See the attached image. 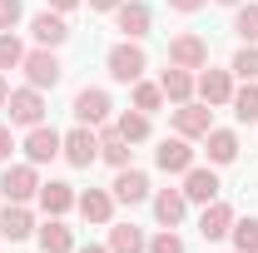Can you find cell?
Here are the masks:
<instances>
[{
    "label": "cell",
    "instance_id": "cell-1",
    "mask_svg": "<svg viewBox=\"0 0 258 253\" xmlns=\"http://www.w3.org/2000/svg\"><path fill=\"white\" fill-rule=\"evenodd\" d=\"M104 70H109V80H119V85H134V80H144V70H149V55H144V45H139V40H119V45H109V55H104Z\"/></svg>",
    "mask_w": 258,
    "mask_h": 253
},
{
    "label": "cell",
    "instance_id": "cell-2",
    "mask_svg": "<svg viewBox=\"0 0 258 253\" xmlns=\"http://www.w3.org/2000/svg\"><path fill=\"white\" fill-rule=\"evenodd\" d=\"M20 70H25V85H35V90H55L64 80V65H60V55L55 50H25V60H20Z\"/></svg>",
    "mask_w": 258,
    "mask_h": 253
},
{
    "label": "cell",
    "instance_id": "cell-3",
    "mask_svg": "<svg viewBox=\"0 0 258 253\" xmlns=\"http://www.w3.org/2000/svg\"><path fill=\"white\" fill-rule=\"evenodd\" d=\"M5 114H10V124H20V129L45 124V90H35V85H25V90H10V99H5Z\"/></svg>",
    "mask_w": 258,
    "mask_h": 253
},
{
    "label": "cell",
    "instance_id": "cell-4",
    "mask_svg": "<svg viewBox=\"0 0 258 253\" xmlns=\"http://www.w3.org/2000/svg\"><path fill=\"white\" fill-rule=\"evenodd\" d=\"M35 194H40V174H35V164H10L5 174H0V199L5 204H30Z\"/></svg>",
    "mask_w": 258,
    "mask_h": 253
},
{
    "label": "cell",
    "instance_id": "cell-5",
    "mask_svg": "<svg viewBox=\"0 0 258 253\" xmlns=\"http://www.w3.org/2000/svg\"><path fill=\"white\" fill-rule=\"evenodd\" d=\"M214 129V104H204V99H184V104H174V134H184V139H204Z\"/></svg>",
    "mask_w": 258,
    "mask_h": 253
},
{
    "label": "cell",
    "instance_id": "cell-6",
    "mask_svg": "<svg viewBox=\"0 0 258 253\" xmlns=\"http://www.w3.org/2000/svg\"><path fill=\"white\" fill-rule=\"evenodd\" d=\"M60 154H64V164H70V169H90V164L99 159V134H95L90 124H75L70 134H64Z\"/></svg>",
    "mask_w": 258,
    "mask_h": 253
},
{
    "label": "cell",
    "instance_id": "cell-7",
    "mask_svg": "<svg viewBox=\"0 0 258 253\" xmlns=\"http://www.w3.org/2000/svg\"><path fill=\"white\" fill-rule=\"evenodd\" d=\"M60 144H64V134L60 129H50V124H35V129H25V159H30L35 169L40 164H50V159H60Z\"/></svg>",
    "mask_w": 258,
    "mask_h": 253
},
{
    "label": "cell",
    "instance_id": "cell-8",
    "mask_svg": "<svg viewBox=\"0 0 258 253\" xmlns=\"http://www.w3.org/2000/svg\"><path fill=\"white\" fill-rule=\"evenodd\" d=\"M114 25H119L124 40H144L149 25H154V15H149L144 0H119V5H114Z\"/></svg>",
    "mask_w": 258,
    "mask_h": 253
},
{
    "label": "cell",
    "instance_id": "cell-9",
    "mask_svg": "<svg viewBox=\"0 0 258 253\" xmlns=\"http://www.w3.org/2000/svg\"><path fill=\"white\" fill-rule=\"evenodd\" d=\"M169 65H179V70H204V65H209V40H204V35H174V40H169Z\"/></svg>",
    "mask_w": 258,
    "mask_h": 253
},
{
    "label": "cell",
    "instance_id": "cell-10",
    "mask_svg": "<svg viewBox=\"0 0 258 253\" xmlns=\"http://www.w3.org/2000/svg\"><path fill=\"white\" fill-rule=\"evenodd\" d=\"M109 109H114V104H109V90H99V85H85V90H80V95H75V119H80V124H104V119H109Z\"/></svg>",
    "mask_w": 258,
    "mask_h": 253
},
{
    "label": "cell",
    "instance_id": "cell-11",
    "mask_svg": "<svg viewBox=\"0 0 258 253\" xmlns=\"http://www.w3.org/2000/svg\"><path fill=\"white\" fill-rule=\"evenodd\" d=\"M109 194H114V204H129V209H134V204H144V199H149L154 189H149V174L129 164V169H119V174H114Z\"/></svg>",
    "mask_w": 258,
    "mask_h": 253
},
{
    "label": "cell",
    "instance_id": "cell-12",
    "mask_svg": "<svg viewBox=\"0 0 258 253\" xmlns=\"http://www.w3.org/2000/svg\"><path fill=\"white\" fill-rule=\"evenodd\" d=\"M154 164H159L164 174H189L194 169V149L184 134H174V139H159V149H154Z\"/></svg>",
    "mask_w": 258,
    "mask_h": 253
},
{
    "label": "cell",
    "instance_id": "cell-13",
    "mask_svg": "<svg viewBox=\"0 0 258 253\" xmlns=\"http://www.w3.org/2000/svg\"><path fill=\"white\" fill-rule=\"evenodd\" d=\"M75 209H80V219H85V223L109 228V223H114V194H109V189H85L80 199H75Z\"/></svg>",
    "mask_w": 258,
    "mask_h": 253
},
{
    "label": "cell",
    "instance_id": "cell-14",
    "mask_svg": "<svg viewBox=\"0 0 258 253\" xmlns=\"http://www.w3.org/2000/svg\"><path fill=\"white\" fill-rule=\"evenodd\" d=\"M194 90H199L204 104H228L233 99V70H209L204 65V75L194 80Z\"/></svg>",
    "mask_w": 258,
    "mask_h": 253
},
{
    "label": "cell",
    "instance_id": "cell-15",
    "mask_svg": "<svg viewBox=\"0 0 258 253\" xmlns=\"http://www.w3.org/2000/svg\"><path fill=\"white\" fill-rule=\"evenodd\" d=\"M75 184H64V179H50V184H40V194H35V204L50 214V219H64L70 209H75Z\"/></svg>",
    "mask_w": 258,
    "mask_h": 253
},
{
    "label": "cell",
    "instance_id": "cell-16",
    "mask_svg": "<svg viewBox=\"0 0 258 253\" xmlns=\"http://www.w3.org/2000/svg\"><path fill=\"white\" fill-rule=\"evenodd\" d=\"M30 35L40 40V45H45V50H60L64 40H70V25H64V15H60V10H50V5H45V10H40V15L30 20Z\"/></svg>",
    "mask_w": 258,
    "mask_h": 253
},
{
    "label": "cell",
    "instance_id": "cell-17",
    "mask_svg": "<svg viewBox=\"0 0 258 253\" xmlns=\"http://www.w3.org/2000/svg\"><path fill=\"white\" fill-rule=\"evenodd\" d=\"M228 228H233V209H228L224 199L204 204V214H199V233H204V243H219V238H228Z\"/></svg>",
    "mask_w": 258,
    "mask_h": 253
},
{
    "label": "cell",
    "instance_id": "cell-18",
    "mask_svg": "<svg viewBox=\"0 0 258 253\" xmlns=\"http://www.w3.org/2000/svg\"><path fill=\"white\" fill-rule=\"evenodd\" d=\"M35 233V214L30 204H5V214H0V238H10V243H25Z\"/></svg>",
    "mask_w": 258,
    "mask_h": 253
},
{
    "label": "cell",
    "instance_id": "cell-19",
    "mask_svg": "<svg viewBox=\"0 0 258 253\" xmlns=\"http://www.w3.org/2000/svg\"><path fill=\"white\" fill-rule=\"evenodd\" d=\"M184 199L189 204H214L219 199V174L204 169V164H194L189 174H184Z\"/></svg>",
    "mask_w": 258,
    "mask_h": 253
},
{
    "label": "cell",
    "instance_id": "cell-20",
    "mask_svg": "<svg viewBox=\"0 0 258 253\" xmlns=\"http://www.w3.org/2000/svg\"><path fill=\"white\" fill-rule=\"evenodd\" d=\"M149 204H154V219H159L164 228H179V223H184V209H189L184 189H159V194H149Z\"/></svg>",
    "mask_w": 258,
    "mask_h": 253
},
{
    "label": "cell",
    "instance_id": "cell-21",
    "mask_svg": "<svg viewBox=\"0 0 258 253\" xmlns=\"http://www.w3.org/2000/svg\"><path fill=\"white\" fill-rule=\"evenodd\" d=\"M35 238H40V253H75V228L64 219H50L35 228Z\"/></svg>",
    "mask_w": 258,
    "mask_h": 253
},
{
    "label": "cell",
    "instance_id": "cell-22",
    "mask_svg": "<svg viewBox=\"0 0 258 253\" xmlns=\"http://www.w3.org/2000/svg\"><path fill=\"white\" fill-rule=\"evenodd\" d=\"M204 149H209V164L219 169V164H233L238 159V134L233 129H209L204 134Z\"/></svg>",
    "mask_w": 258,
    "mask_h": 253
},
{
    "label": "cell",
    "instance_id": "cell-23",
    "mask_svg": "<svg viewBox=\"0 0 258 253\" xmlns=\"http://www.w3.org/2000/svg\"><path fill=\"white\" fill-rule=\"evenodd\" d=\"M159 90L169 104H184V99H194V70H179V65H169L159 75Z\"/></svg>",
    "mask_w": 258,
    "mask_h": 253
},
{
    "label": "cell",
    "instance_id": "cell-24",
    "mask_svg": "<svg viewBox=\"0 0 258 253\" xmlns=\"http://www.w3.org/2000/svg\"><path fill=\"white\" fill-rule=\"evenodd\" d=\"M129 154H134V149H129V139H124L114 124L99 129V159H104V164H114V169H129Z\"/></svg>",
    "mask_w": 258,
    "mask_h": 253
},
{
    "label": "cell",
    "instance_id": "cell-25",
    "mask_svg": "<svg viewBox=\"0 0 258 253\" xmlns=\"http://www.w3.org/2000/svg\"><path fill=\"white\" fill-rule=\"evenodd\" d=\"M109 253H149L144 228H134V223H109Z\"/></svg>",
    "mask_w": 258,
    "mask_h": 253
},
{
    "label": "cell",
    "instance_id": "cell-26",
    "mask_svg": "<svg viewBox=\"0 0 258 253\" xmlns=\"http://www.w3.org/2000/svg\"><path fill=\"white\" fill-rule=\"evenodd\" d=\"M233 114H238V124H253L258 119V80H243V90H233Z\"/></svg>",
    "mask_w": 258,
    "mask_h": 253
},
{
    "label": "cell",
    "instance_id": "cell-27",
    "mask_svg": "<svg viewBox=\"0 0 258 253\" xmlns=\"http://www.w3.org/2000/svg\"><path fill=\"white\" fill-rule=\"evenodd\" d=\"M114 129L124 134L129 144H144V139H149V114H144V109H124V114L114 119Z\"/></svg>",
    "mask_w": 258,
    "mask_h": 253
},
{
    "label": "cell",
    "instance_id": "cell-28",
    "mask_svg": "<svg viewBox=\"0 0 258 253\" xmlns=\"http://www.w3.org/2000/svg\"><path fill=\"white\" fill-rule=\"evenodd\" d=\"M228 238H233L238 253H258V219H253V214H248V219H233Z\"/></svg>",
    "mask_w": 258,
    "mask_h": 253
},
{
    "label": "cell",
    "instance_id": "cell-29",
    "mask_svg": "<svg viewBox=\"0 0 258 253\" xmlns=\"http://www.w3.org/2000/svg\"><path fill=\"white\" fill-rule=\"evenodd\" d=\"M233 35H238L243 45H258V5H238V15H233Z\"/></svg>",
    "mask_w": 258,
    "mask_h": 253
},
{
    "label": "cell",
    "instance_id": "cell-30",
    "mask_svg": "<svg viewBox=\"0 0 258 253\" xmlns=\"http://www.w3.org/2000/svg\"><path fill=\"white\" fill-rule=\"evenodd\" d=\"M25 60V45L15 40V30H0V70H20Z\"/></svg>",
    "mask_w": 258,
    "mask_h": 253
},
{
    "label": "cell",
    "instance_id": "cell-31",
    "mask_svg": "<svg viewBox=\"0 0 258 253\" xmlns=\"http://www.w3.org/2000/svg\"><path fill=\"white\" fill-rule=\"evenodd\" d=\"M159 104H164V90H159V85H149V80H134V109L154 114Z\"/></svg>",
    "mask_w": 258,
    "mask_h": 253
},
{
    "label": "cell",
    "instance_id": "cell-32",
    "mask_svg": "<svg viewBox=\"0 0 258 253\" xmlns=\"http://www.w3.org/2000/svg\"><path fill=\"white\" fill-rule=\"evenodd\" d=\"M238 80H258V45H238V55H233V65H228Z\"/></svg>",
    "mask_w": 258,
    "mask_h": 253
},
{
    "label": "cell",
    "instance_id": "cell-33",
    "mask_svg": "<svg viewBox=\"0 0 258 253\" xmlns=\"http://www.w3.org/2000/svg\"><path fill=\"white\" fill-rule=\"evenodd\" d=\"M149 253H184V238H179L174 228H159V233L149 238Z\"/></svg>",
    "mask_w": 258,
    "mask_h": 253
},
{
    "label": "cell",
    "instance_id": "cell-34",
    "mask_svg": "<svg viewBox=\"0 0 258 253\" xmlns=\"http://www.w3.org/2000/svg\"><path fill=\"white\" fill-rule=\"evenodd\" d=\"M20 15H25V5H20V0H0V30H15V25H20Z\"/></svg>",
    "mask_w": 258,
    "mask_h": 253
},
{
    "label": "cell",
    "instance_id": "cell-35",
    "mask_svg": "<svg viewBox=\"0 0 258 253\" xmlns=\"http://www.w3.org/2000/svg\"><path fill=\"white\" fill-rule=\"evenodd\" d=\"M209 0H169V10H179V15H194V10H204Z\"/></svg>",
    "mask_w": 258,
    "mask_h": 253
},
{
    "label": "cell",
    "instance_id": "cell-36",
    "mask_svg": "<svg viewBox=\"0 0 258 253\" xmlns=\"http://www.w3.org/2000/svg\"><path fill=\"white\" fill-rule=\"evenodd\" d=\"M10 149H15V134H10V124H0V164L10 159Z\"/></svg>",
    "mask_w": 258,
    "mask_h": 253
},
{
    "label": "cell",
    "instance_id": "cell-37",
    "mask_svg": "<svg viewBox=\"0 0 258 253\" xmlns=\"http://www.w3.org/2000/svg\"><path fill=\"white\" fill-rule=\"evenodd\" d=\"M75 5H85V0H50V10H60V15H70Z\"/></svg>",
    "mask_w": 258,
    "mask_h": 253
},
{
    "label": "cell",
    "instance_id": "cell-38",
    "mask_svg": "<svg viewBox=\"0 0 258 253\" xmlns=\"http://www.w3.org/2000/svg\"><path fill=\"white\" fill-rule=\"evenodd\" d=\"M85 5H90V10H114L119 0H85Z\"/></svg>",
    "mask_w": 258,
    "mask_h": 253
},
{
    "label": "cell",
    "instance_id": "cell-39",
    "mask_svg": "<svg viewBox=\"0 0 258 253\" xmlns=\"http://www.w3.org/2000/svg\"><path fill=\"white\" fill-rule=\"evenodd\" d=\"M5 99H10V80H5V70H0V109H5Z\"/></svg>",
    "mask_w": 258,
    "mask_h": 253
},
{
    "label": "cell",
    "instance_id": "cell-40",
    "mask_svg": "<svg viewBox=\"0 0 258 253\" xmlns=\"http://www.w3.org/2000/svg\"><path fill=\"white\" fill-rule=\"evenodd\" d=\"M80 253H109V243H85Z\"/></svg>",
    "mask_w": 258,
    "mask_h": 253
},
{
    "label": "cell",
    "instance_id": "cell-41",
    "mask_svg": "<svg viewBox=\"0 0 258 253\" xmlns=\"http://www.w3.org/2000/svg\"><path fill=\"white\" fill-rule=\"evenodd\" d=\"M219 5H243V0H219Z\"/></svg>",
    "mask_w": 258,
    "mask_h": 253
},
{
    "label": "cell",
    "instance_id": "cell-42",
    "mask_svg": "<svg viewBox=\"0 0 258 253\" xmlns=\"http://www.w3.org/2000/svg\"><path fill=\"white\" fill-rule=\"evenodd\" d=\"M233 253H238V248H233Z\"/></svg>",
    "mask_w": 258,
    "mask_h": 253
}]
</instances>
